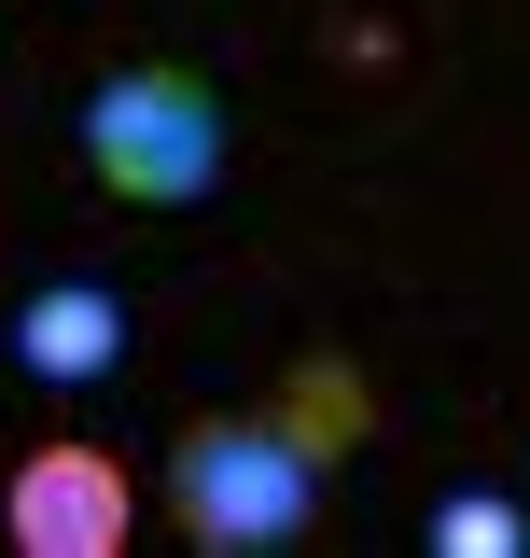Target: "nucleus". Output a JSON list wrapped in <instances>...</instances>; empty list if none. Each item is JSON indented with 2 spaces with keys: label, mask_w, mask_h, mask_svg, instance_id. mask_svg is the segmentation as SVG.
I'll return each instance as SVG.
<instances>
[{
  "label": "nucleus",
  "mask_w": 530,
  "mask_h": 558,
  "mask_svg": "<svg viewBox=\"0 0 530 558\" xmlns=\"http://www.w3.org/2000/svg\"><path fill=\"white\" fill-rule=\"evenodd\" d=\"M112 363H127V293H112V279H43V293H14V377L84 391V377H112Z\"/></svg>",
  "instance_id": "nucleus-4"
},
{
  "label": "nucleus",
  "mask_w": 530,
  "mask_h": 558,
  "mask_svg": "<svg viewBox=\"0 0 530 558\" xmlns=\"http://www.w3.org/2000/svg\"><path fill=\"white\" fill-rule=\"evenodd\" d=\"M0 545H14V558H127V545H140L127 461H112V447H84V433L28 447V461L0 475Z\"/></svg>",
  "instance_id": "nucleus-3"
},
{
  "label": "nucleus",
  "mask_w": 530,
  "mask_h": 558,
  "mask_svg": "<svg viewBox=\"0 0 530 558\" xmlns=\"http://www.w3.org/2000/svg\"><path fill=\"white\" fill-rule=\"evenodd\" d=\"M70 140H84V182L98 196H127V209H196L224 196V84L182 57H127V70H98L84 84V112H70Z\"/></svg>",
  "instance_id": "nucleus-2"
},
{
  "label": "nucleus",
  "mask_w": 530,
  "mask_h": 558,
  "mask_svg": "<svg viewBox=\"0 0 530 558\" xmlns=\"http://www.w3.org/2000/svg\"><path fill=\"white\" fill-rule=\"evenodd\" d=\"M363 433H377L363 377H349L335 349H308L265 405H224V418H196V433L168 447V531L196 558H279L322 517V475Z\"/></svg>",
  "instance_id": "nucleus-1"
},
{
  "label": "nucleus",
  "mask_w": 530,
  "mask_h": 558,
  "mask_svg": "<svg viewBox=\"0 0 530 558\" xmlns=\"http://www.w3.org/2000/svg\"><path fill=\"white\" fill-rule=\"evenodd\" d=\"M530 517L517 502H489V488H461V502H433V558H517Z\"/></svg>",
  "instance_id": "nucleus-5"
}]
</instances>
